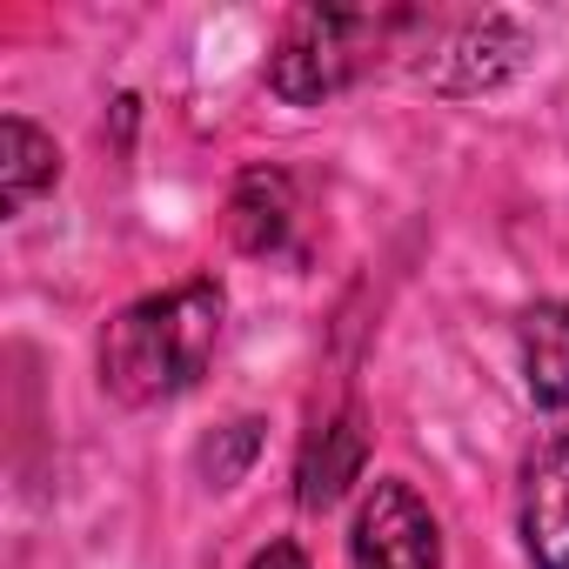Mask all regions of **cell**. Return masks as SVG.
<instances>
[{
    "label": "cell",
    "mask_w": 569,
    "mask_h": 569,
    "mask_svg": "<svg viewBox=\"0 0 569 569\" xmlns=\"http://www.w3.org/2000/svg\"><path fill=\"white\" fill-rule=\"evenodd\" d=\"M221 316H228V296L214 274H188L161 296H141L128 302L108 336H101V382L108 396L148 409V402H174L188 396L208 362H214V342H221Z\"/></svg>",
    "instance_id": "obj_1"
},
{
    "label": "cell",
    "mask_w": 569,
    "mask_h": 569,
    "mask_svg": "<svg viewBox=\"0 0 569 569\" xmlns=\"http://www.w3.org/2000/svg\"><path fill=\"white\" fill-rule=\"evenodd\" d=\"M402 28V14H369V8H302L289 14L274 54H268V88L289 101V108H322L342 88H356L389 34Z\"/></svg>",
    "instance_id": "obj_2"
},
{
    "label": "cell",
    "mask_w": 569,
    "mask_h": 569,
    "mask_svg": "<svg viewBox=\"0 0 569 569\" xmlns=\"http://www.w3.org/2000/svg\"><path fill=\"white\" fill-rule=\"evenodd\" d=\"M349 562L356 569H442V522L409 482H376L356 509Z\"/></svg>",
    "instance_id": "obj_3"
},
{
    "label": "cell",
    "mask_w": 569,
    "mask_h": 569,
    "mask_svg": "<svg viewBox=\"0 0 569 569\" xmlns=\"http://www.w3.org/2000/svg\"><path fill=\"white\" fill-rule=\"evenodd\" d=\"M516 68H522V34H516V21H502V14L462 21L442 54H422V81H429L436 94H482V88L509 81Z\"/></svg>",
    "instance_id": "obj_4"
},
{
    "label": "cell",
    "mask_w": 569,
    "mask_h": 569,
    "mask_svg": "<svg viewBox=\"0 0 569 569\" xmlns=\"http://www.w3.org/2000/svg\"><path fill=\"white\" fill-rule=\"evenodd\" d=\"M522 549L536 569H569V429L522 469Z\"/></svg>",
    "instance_id": "obj_5"
},
{
    "label": "cell",
    "mask_w": 569,
    "mask_h": 569,
    "mask_svg": "<svg viewBox=\"0 0 569 569\" xmlns=\"http://www.w3.org/2000/svg\"><path fill=\"white\" fill-rule=\"evenodd\" d=\"M362 462H369V429L356 409L316 422V436L302 442V469H296V502L302 509H336L349 496V482H362Z\"/></svg>",
    "instance_id": "obj_6"
},
{
    "label": "cell",
    "mask_w": 569,
    "mask_h": 569,
    "mask_svg": "<svg viewBox=\"0 0 569 569\" xmlns=\"http://www.w3.org/2000/svg\"><path fill=\"white\" fill-rule=\"evenodd\" d=\"M522 389L536 409H569V302H536L516 329Z\"/></svg>",
    "instance_id": "obj_7"
},
{
    "label": "cell",
    "mask_w": 569,
    "mask_h": 569,
    "mask_svg": "<svg viewBox=\"0 0 569 569\" xmlns=\"http://www.w3.org/2000/svg\"><path fill=\"white\" fill-rule=\"evenodd\" d=\"M289 221H296V194H289L281 174L254 168V174L234 181V194H228V234H234L241 254H274L281 241H289Z\"/></svg>",
    "instance_id": "obj_8"
},
{
    "label": "cell",
    "mask_w": 569,
    "mask_h": 569,
    "mask_svg": "<svg viewBox=\"0 0 569 569\" xmlns=\"http://www.w3.org/2000/svg\"><path fill=\"white\" fill-rule=\"evenodd\" d=\"M61 181V148L54 134H41L28 114H8L0 121V208L21 214L34 194H48Z\"/></svg>",
    "instance_id": "obj_9"
},
{
    "label": "cell",
    "mask_w": 569,
    "mask_h": 569,
    "mask_svg": "<svg viewBox=\"0 0 569 569\" xmlns=\"http://www.w3.org/2000/svg\"><path fill=\"white\" fill-rule=\"evenodd\" d=\"M254 449H261V422H248V416H241V422H228V429L201 449V476H208L214 489H234V482H241V469L254 462Z\"/></svg>",
    "instance_id": "obj_10"
},
{
    "label": "cell",
    "mask_w": 569,
    "mask_h": 569,
    "mask_svg": "<svg viewBox=\"0 0 569 569\" xmlns=\"http://www.w3.org/2000/svg\"><path fill=\"white\" fill-rule=\"evenodd\" d=\"M248 569H309V556H302V542H289V536H281V542L254 549V562H248Z\"/></svg>",
    "instance_id": "obj_11"
}]
</instances>
